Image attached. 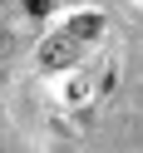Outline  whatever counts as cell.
Instances as JSON below:
<instances>
[{
    "instance_id": "2",
    "label": "cell",
    "mask_w": 143,
    "mask_h": 153,
    "mask_svg": "<svg viewBox=\"0 0 143 153\" xmlns=\"http://www.w3.org/2000/svg\"><path fill=\"white\" fill-rule=\"evenodd\" d=\"M104 30V20H99V15H79V20H69V25H64V35H69V40H94V35H99Z\"/></svg>"
},
{
    "instance_id": "3",
    "label": "cell",
    "mask_w": 143,
    "mask_h": 153,
    "mask_svg": "<svg viewBox=\"0 0 143 153\" xmlns=\"http://www.w3.org/2000/svg\"><path fill=\"white\" fill-rule=\"evenodd\" d=\"M25 10H30V15H44V10H50V0H25Z\"/></svg>"
},
{
    "instance_id": "1",
    "label": "cell",
    "mask_w": 143,
    "mask_h": 153,
    "mask_svg": "<svg viewBox=\"0 0 143 153\" xmlns=\"http://www.w3.org/2000/svg\"><path fill=\"white\" fill-rule=\"evenodd\" d=\"M74 59H79V40H69L64 30L40 45V69H69Z\"/></svg>"
}]
</instances>
